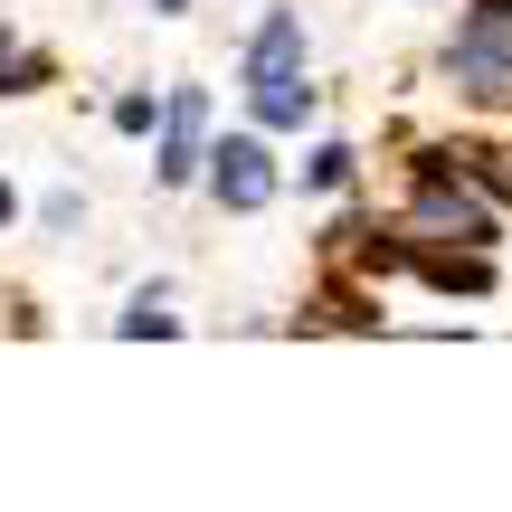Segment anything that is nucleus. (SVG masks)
Returning a JSON list of instances; mask_svg holds the SVG:
<instances>
[{"label": "nucleus", "mask_w": 512, "mask_h": 512, "mask_svg": "<svg viewBox=\"0 0 512 512\" xmlns=\"http://www.w3.org/2000/svg\"><path fill=\"white\" fill-rule=\"evenodd\" d=\"M275 76H304V19L294 10H266L247 38V86H275Z\"/></svg>", "instance_id": "3"}, {"label": "nucleus", "mask_w": 512, "mask_h": 512, "mask_svg": "<svg viewBox=\"0 0 512 512\" xmlns=\"http://www.w3.org/2000/svg\"><path fill=\"white\" fill-rule=\"evenodd\" d=\"M209 190H219V209H266L275 200V152L256 143V133H228V143L209 152Z\"/></svg>", "instance_id": "1"}, {"label": "nucleus", "mask_w": 512, "mask_h": 512, "mask_svg": "<svg viewBox=\"0 0 512 512\" xmlns=\"http://www.w3.org/2000/svg\"><path fill=\"white\" fill-rule=\"evenodd\" d=\"M247 105H256V124H266V133H294L313 114V86H304V76H275V86H247Z\"/></svg>", "instance_id": "4"}, {"label": "nucleus", "mask_w": 512, "mask_h": 512, "mask_svg": "<svg viewBox=\"0 0 512 512\" xmlns=\"http://www.w3.org/2000/svg\"><path fill=\"white\" fill-rule=\"evenodd\" d=\"M475 10H503V19H512V0H475Z\"/></svg>", "instance_id": "10"}, {"label": "nucleus", "mask_w": 512, "mask_h": 512, "mask_svg": "<svg viewBox=\"0 0 512 512\" xmlns=\"http://www.w3.org/2000/svg\"><path fill=\"white\" fill-rule=\"evenodd\" d=\"M200 124H209L200 86H181V95H171V114H162V162H152L171 190H181V181H200V162H209V152H200Z\"/></svg>", "instance_id": "2"}, {"label": "nucleus", "mask_w": 512, "mask_h": 512, "mask_svg": "<svg viewBox=\"0 0 512 512\" xmlns=\"http://www.w3.org/2000/svg\"><path fill=\"white\" fill-rule=\"evenodd\" d=\"M171 105H152V95H114V133H162Z\"/></svg>", "instance_id": "8"}, {"label": "nucleus", "mask_w": 512, "mask_h": 512, "mask_svg": "<svg viewBox=\"0 0 512 512\" xmlns=\"http://www.w3.org/2000/svg\"><path fill=\"white\" fill-rule=\"evenodd\" d=\"M10 209H19V200H10V181H0V228H10Z\"/></svg>", "instance_id": "9"}, {"label": "nucleus", "mask_w": 512, "mask_h": 512, "mask_svg": "<svg viewBox=\"0 0 512 512\" xmlns=\"http://www.w3.org/2000/svg\"><path fill=\"white\" fill-rule=\"evenodd\" d=\"M152 10H162V19H171V10H181V0H152Z\"/></svg>", "instance_id": "11"}, {"label": "nucleus", "mask_w": 512, "mask_h": 512, "mask_svg": "<svg viewBox=\"0 0 512 512\" xmlns=\"http://www.w3.org/2000/svg\"><path fill=\"white\" fill-rule=\"evenodd\" d=\"M114 332H171V294H133V304L114 313Z\"/></svg>", "instance_id": "7"}, {"label": "nucleus", "mask_w": 512, "mask_h": 512, "mask_svg": "<svg viewBox=\"0 0 512 512\" xmlns=\"http://www.w3.org/2000/svg\"><path fill=\"white\" fill-rule=\"evenodd\" d=\"M29 86H48V57L29 38H0V95H29Z\"/></svg>", "instance_id": "5"}, {"label": "nucleus", "mask_w": 512, "mask_h": 512, "mask_svg": "<svg viewBox=\"0 0 512 512\" xmlns=\"http://www.w3.org/2000/svg\"><path fill=\"white\" fill-rule=\"evenodd\" d=\"M351 162H361L351 143H313V162H304V190H342V181H351Z\"/></svg>", "instance_id": "6"}]
</instances>
